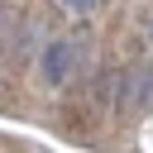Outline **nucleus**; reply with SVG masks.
Masks as SVG:
<instances>
[{"instance_id": "nucleus-4", "label": "nucleus", "mask_w": 153, "mask_h": 153, "mask_svg": "<svg viewBox=\"0 0 153 153\" xmlns=\"http://www.w3.org/2000/svg\"><path fill=\"white\" fill-rule=\"evenodd\" d=\"M143 38H148V48H153V14H148V24H143Z\"/></svg>"}, {"instance_id": "nucleus-2", "label": "nucleus", "mask_w": 153, "mask_h": 153, "mask_svg": "<svg viewBox=\"0 0 153 153\" xmlns=\"http://www.w3.org/2000/svg\"><path fill=\"white\" fill-rule=\"evenodd\" d=\"M134 105L139 110H153V67H143L134 76Z\"/></svg>"}, {"instance_id": "nucleus-3", "label": "nucleus", "mask_w": 153, "mask_h": 153, "mask_svg": "<svg viewBox=\"0 0 153 153\" xmlns=\"http://www.w3.org/2000/svg\"><path fill=\"white\" fill-rule=\"evenodd\" d=\"M62 5H67L72 14H91V10H96V0H62Z\"/></svg>"}, {"instance_id": "nucleus-1", "label": "nucleus", "mask_w": 153, "mask_h": 153, "mask_svg": "<svg viewBox=\"0 0 153 153\" xmlns=\"http://www.w3.org/2000/svg\"><path fill=\"white\" fill-rule=\"evenodd\" d=\"M67 72H72V43H48V53H43V76L53 81V86H62L67 81Z\"/></svg>"}]
</instances>
